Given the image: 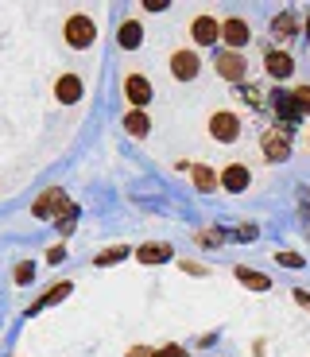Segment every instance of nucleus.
Returning a JSON list of instances; mask_svg holds the SVG:
<instances>
[{"instance_id": "7c9ffc66", "label": "nucleus", "mask_w": 310, "mask_h": 357, "mask_svg": "<svg viewBox=\"0 0 310 357\" xmlns=\"http://www.w3.org/2000/svg\"><path fill=\"white\" fill-rule=\"evenodd\" d=\"M295 299H299V303L310 311V291H302V287H299V291H295Z\"/></svg>"}, {"instance_id": "b1692460", "label": "nucleus", "mask_w": 310, "mask_h": 357, "mask_svg": "<svg viewBox=\"0 0 310 357\" xmlns=\"http://www.w3.org/2000/svg\"><path fill=\"white\" fill-rule=\"evenodd\" d=\"M178 268H183L186 276H210V268L198 264V260H178Z\"/></svg>"}, {"instance_id": "ddd939ff", "label": "nucleus", "mask_w": 310, "mask_h": 357, "mask_svg": "<svg viewBox=\"0 0 310 357\" xmlns=\"http://www.w3.org/2000/svg\"><path fill=\"white\" fill-rule=\"evenodd\" d=\"M124 132L136 136V140H140V136H148V132H151L148 113H144V109H128V113H124Z\"/></svg>"}, {"instance_id": "20e7f679", "label": "nucleus", "mask_w": 310, "mask_h": 357, "mask_svg": "<svg viewBox=\"0 0 310 357\" xmlns=\"http://www.w3.org/2000/svg\"><path fill=\"white\" fill-rule=\"evenodd\" d=\"M198 70H202V59H198V51H175L171 54V74H175L178 82H190L198 78Z\"/></svg>"}, {"instance_id": "7ed1b4c3", "label": "nucleus", "mask_w": 310, "mask_h": 357, "mask_svg": "<svg viewBox=\"0 0 310 357\" xmlns=\"http://www.w3.org/2000/svg\"><path fill=\"white\" fill-rule=\"evenodd\" d=\"M210 136H213V140H222V144H233V140H237V136H240L237 113H229V109L213 113V116H210Z\"/></svg>"}, {"instance_id": "f3484780", "label": "nucleus", "mask_w": 310, "mask_h": 357, "mask_svg": "<svg viewBox=\"0 0 310 357\" xmlns=\"http://www.w3.org/2000/svg\"><path fill=\"white\" fill-rule=\"evenodd\" d=\"M66 295H70V284H54L51 291H47L43 299H39V303H31V307H27V311L36 314V311H43L47 303H59V299H66Z\"/></svg>"}, {"instance_id": "1a4fd4ad", "label": "nucleus", "mask_w": 310, "mask_h": 357, "mask_svg": "<svg viewBox=\"0 0 310 357\" xmlns=\"http://www.w3.org/2000/svg\"><path fill=\"white\" fill-rule=\"evenodd\" d=\"M217 183H222L225 190H233V195H240V190H248V183H252V171H248L245 163H229V167L217 175Z\"/></svg>"}, {"instance_id": "cd10ccee", "label": "nucleus", "mask_w": 310, "mask_h": 357, "mask_svg": "<svg viewBox=\"0 0 310 357\" xmlns=\"http://www.w3.org/2000/svg\"><path fill=\"white\" fill-rule=\"evenodd\" d=\"M128 357H155V349H151V346H132V349H128Z\"/></svg>"}, {"instance_id": "9d476101", "label": "nucleus", "mask_w": 310, "mask_h": 357, "mask_svg": "<svg viewBox=\"0 0 310 357\" xmlns=\"http://www.w3.org/2000/svg\"><path fill=\"white\" fill-rule=\"evenodd\" d=\"M222 39L229 43V51H237V47H245L248 39H252V31H248L245 20H225V24H222Z\"/></svg>"}, {"instance_id": "4468645a", "label": "nucleus", "mask_w": 310, "mask_h": 357, "mask_svg": "<svg viewBox=\"0 0 310 357\" xmlns=\"http://www.w3.org/2000/svg\"><path fill=\"white\" fill-rule=\"evenodd\" d=\"M116 43H121L124 51H136V47L144 43L140 24H136V20H124V24H121V31H116Z\"/></svg>"}, {"instance_id": "aec40b11", "label": "nucleus", "mask_w": 310, "mask_h": 357, "mask_svg": "<svg viewBox=\"0 0 310 357\" xmlns=\"http://www.w3.org/2000/svg\"><path fill=\"white\" fill-rule=\"evenodd\" d=\"M128 257V245H116V249H105V252H98V260H93V264H116V260H124Z\"/></svg>"}, {"instance_id": "2f4dec72", "label": "nucleus", "mask_w": 310, "mask_h": 357, "mask_svg": "<svg viewBox=\"0 0 310 357\" xmlns=\"http://www.w3.org/2000/svg\"><path fill=\"white\" fill-rule=\"evenodd\" d=\"M307 31H310V24H307Z\"/></svg>"}, {"instance_id": "39448f33", "label": "nucleus", "mask_w": 310, "mask_h": 357, "mask_svg": "<svg viewBox=\"0 0 310 357\" xmlns=\"http://www.w3.org/2000/svg\"><path fill=\"white\" fill-rule=\"evenodd\" d=\"M260 148H264V160H287L291 155V140H287V132H279V128H268L264 136H260Z\"/></svg>"}, {"instance_id": "393cba45", "label": "nucleus", "mask_w": 310, "mask_h": 357, "mask_svg": "<svg viewBox=\"0 0 310 357\" xmlns=\"http://www.w3.org/2000/svg\"><path fill=\"white\" fill-rule=\"evenodd\" d=\"M275 260H279V264H287V268H302L299 252H275Z\"/></svg>"}, {"instance_id": "bb28decb", "label": "nucleus", "mask_w": 310, "mask_h": 357, "mask_svg": "<svg viewBox=\"0 0 310 357\" xmlns=\"http://www.w3.org/2000/svg\"><path fill=\"white\" fill-rule=\"evenodd\" d=\"M155 357H186V349L183 346H163V349H155Z\"/></svg>"}, {"instance_id": "423d86ee", "label": "nucleus", "mask_w": 310, "mask_h": 357, "mask_svg": "<svg viewBox=\"0 0 310 357\" xmlns=\"http://www.w3.org/2000/svg\"><path fill=\"white\" fill-rule=\"evenodd\" d=\"M124 98L132 101L136 109H144L151 98H155V89H151V82L144 78V74H128V78H124Z\"/></svg>"}, {"instance_id": "4be33fe9", "label": "nucleus", "mask_w": 310, "mask_h": 357, "mask_svg": "<svg viewBox=\"0 0 310 357\" xmlns=\"http://www.w3.org/2000/svg\"><path fill=\"white\" fill-rule=\"evenodd\" d=\"M291 101H295V109H299V113H310V86H295Z\"/></svg>"}, {"instance_id": "412c9836", "label": "nucleus", "mask_w": 310, "mask_h": 357, "mask_svg": "<svg viewBox=\"0 0 310 357\" xmlns=\"http://www.w3.org/2000/svg\"><path fill=\"white\" fill-rule=\"evenodd\" d=\"M12 276H16V284H20V287H24V284H31V276H36V264H31V260H20Z\"/></svg>"}, {"instance_id": "2eb2a0df", "label": "nucleus", "mask_w": 310, "mask_h": 357, "mask_svg": "<svg viewBox=\"0 0 310 357\" xmlns=\"http://www.w3.org/2000/svg\"><path fill=\"white\" fill-rule=\"evenodd\" d=\"M237 280L245 287H252V291H268V287H272V280H268L264 272H256V268H248V264H237Z\"/></svg>"}, {"instance_id": "6e6552de", "label": "nucleus", "mask_w": 310, "mask_h": 357, "mask_svg": "<svg viewBox=\"0 0 310 357\" xmlns=\"http://www.w3.org/2000/svg\"><path fill=\"white\" fill-rule=\"evenodd\" d=\"M190 36H194L198 47H213L217 39H222V24L213 16H198L194 24H190Z\"/></svg>"}, {"instance_id": "0eeeda50", "label": "nucleus", "mask_w": 310, "mask_h": 357, "mask_svg": "<svg viewBox=\"0 0 310 357\" xmlns=\"http://www.w3.org/2000/svg\"><path fill=\"white\" fill-rule=\"evenodd\" d=\"M54 206H59V214H62V210H74V206L66 202V195H62V187L43 190V195H39L36 202H31V214H36V218H51V210H54Z\"/></svg>"}, {"instance_id": "f03ea898", "label": "nucleus", "mask_w": 310, "mask_h": 357, "mask_svg": "<svg viewBox=\"0 0 310 357\" xmlns=\"http://www.w3.org/2000/svg\"><path fill=\"white\" fill-rule=\"evenodd\" d=\"M213 70H217V78L225 82H245L248 74V59H240V51H217V59H213Z\"/></svg>"}, {"instance_id": "a878e982", "label": "nucleus", "mask_w": 310, "mask_h": 357, "mask_svg": "<svg viewBox=\"0 0 310 357\" xmlns=\"http://www.w3.org/2000/svg\"><path fill=\"white\" fill-rule=\"evenodd\" d=\"M240 93H245V101H248V105H260V101H264V93H260V86H245Z\"/></svg>"}, {"instance_id": "c85d7f7f", "label": "nucleus", "mask_w": 310, "mask_h": 357, "mask_svg": "<svg viewBox=\"0 0 310 357\" xmlns=\"http://www.w3.org/2000/svg\"><path fill=\"white\" fill-rule=\"evenodd\" d=\"M62 257H66V249H62V245H54V249L51 252H47V260H51V264H59V260Z\"/></svg>"}, {"instance_id": "f257e3e1", "label": "nucleus", "mask_w": 310, "mask_h": 357, "mask_svg": "<svg viewBox=\"0 0 310 357\" xmlns=\"http://www.w3.org/2000/svg\"><path fill=\"white\" fill-rule=\"evenodd\" d=\"M62 36H66V43H70L74 51H82V47H89L93 39H98V24H93L89 16H70L66 27H62Z\"/></svg>"}, {"instance_id": "6ab92c4d", "label": "nucleus", "mask_w": 310, "mask_h": 357, "mask_svg": "<svg viewBox=\"0 0 310 357\" xmlns=\"http://www.w3.org/2000/svg\"><path fill=\"white\" fill-rule=\"evenodd\" d=\"M272 31H275L279 39H291V36H295V16H291V12L275 16V20H272Z\"/></svg>"}, {"instance_id": "9b49d317", "label": "nucleus", "mask_w": 310, "mask_h": 357, "mask_svg": "<svg viewBox=\"0 0 310 357\" xmlns=\"http://www.w3.org/2000/svg\"><path fill=\"white\" fill-rule=\"evenodd\" d=\"M54 98H59L62 105H74V101L82 98V78L78 74H62V78L54 82Z\"/></svg>"}, {"instance_id": "f8f14e48", "label": "nucleus", "mask_w": 310, "mask_h": 357, "mask_svg": "<svg viewBox=\"0 0 310 357\" xmlns=\"http://www.w3.org/2000/svg\"><path fill=\"white\" fill-rule=\"evenodd\" d=\"M264 66H268V74L272 78H291V70H295V63H291V54L287 51H268V59H264Z\"/></svg>"}, {"instance_id": "a211bd4d", "label": "nucleus", "mask_w": 310, "mask_h": 357, "mask_svg": "<svg viewBox=\"0 0 310 357\" xmlns=\"http://www.w3.org/2000/svg\"><path fill=\"white\" fill-rule=\"evenodd\" d=\"M190 175H194V187L198 190H213V187H217V175H213L210 167H202V163H194V167H190Z\"/></svg>"}, {"instance_id": "dca6fc26", "label": "nucleus", "mask_w": 310, "mask_h": 357, "mask_svg": "<svg viewBox=\"0 0 310 357\" xmlns=\"http://www.w3.org/2000/svg\"><path fill=\"white\" fill-rule=\"evenodd\" d=\"M136 257H140L144 264H163V260H171V245H144Z\"/></svg>"}, {"instance_id": "5701e85b", "label": "nucleus", "mask_w": 310, "mask_h": 357, "mask_svg": "<svg viewBox=\"0 0 310 357\" xmlns=\"http://www.w3.org/2000/svg\"><path fill=\"white\" fill-rule=\"evenodd\" d=\"M222 237H225L222 229H202V233H198V241H202L206 249H217V245H222Z\"/></svg>"}, {"instance_id": "c756f323", "label": "nucleus", "mask_w": 310, "mask_h": 357, "mask_svg": "<svg viewBox=\"0 0 310 357\" xmlns=\"http://www.w3.org/2000/svg\"><path fill=\"white\" fill-rule=\"evenodd\" d=\"M144 8H148V12H163L167 4H163V0H144Z\"/></svg>"}]
</instances>
